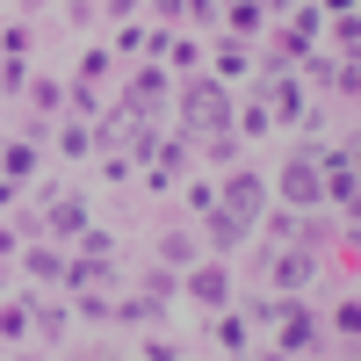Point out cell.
<instances>
[{
  "instance_id": "cell-1",
  "label": "cell",
  "mask_w": 361,
  "mask_h": 361,
  "mask_svg": "<svg viewBox=\"0 0 361 361\" xmlns=\"http://www.w3.org/2000/svg\"><path fill=\"white\" fill-rule=\"evenodd\" d=\"M188 123L195 130H217L224 123V94H217V87H195V94H188Z\"/></svg>"
},
{
  "instance_id": "cell-2",
  "label": "cell",
  "mask_w": 361,
  "mask_h": 361,
  "mask_svg": "<svg viewBox=\"0 0 361 361\" xmlns=\"http://www.w3.org/2000/svg\"><path fill=\"white\" fill-rule=\"evenodd\" d=\"M282 188H289L296 202H311V195H318V166H311V159H296V166L282 173Z\"/></svg>"
}]
</instances>
